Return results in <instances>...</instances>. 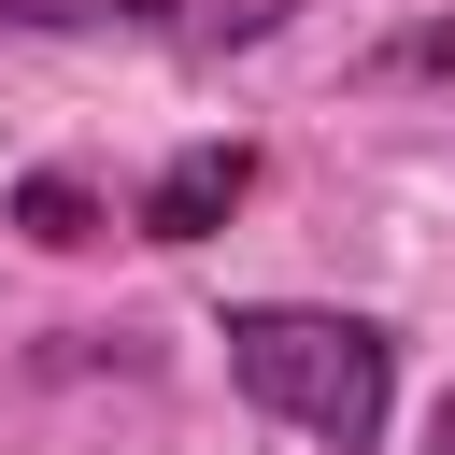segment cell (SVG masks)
<instances>
[{
  "label": "cell",
  "instance_id": "1",
  "mask_svg": "<svg viewBox=\"0 0 455 455\" xmlns=\"http://www.w3.org/2000/svg\"><path fill=\"white\" fill-rule=\"evenodd\" d=\"M228 370H242L256 412L313 427L327 455H370V441H384V398H398V341H384L370 313H313V299L228 313Z\"/></svg>",
  "mask_w": 455,
  "mask_h": 455
},
{
  "label": "cell",
  "instance_id": "2",
  "mask_svg": "<svg viewBox=\"0 0 455 455\" xmlns=\"http://www.w3.org/2000/svg\"><path fill=\"white\" fill-rule=\"evenodd\" d=\"M299 0H0V28H142L171 57H228V43H270Z\"/></svg>",
  "mask_w": 455,
  "mask_h": 455
},
{
  "label": "cell",
  "instance_id": "3",
  "mask_svg": "<svg viewBox=\"0 0 455 455\" xmlns=\"http://www.w3.org/2000/svg\"><path fill=\"white\" fill-rule=\"evenodd\" d=\"M242 199H256V156H242V142H185V156L156 171L142 228H156V242H213V228H228Z\"/></svg>",
  "mask_w": 455,
  "mask_h": 455
},
{
  "label": "cell",
  "instance_id": "4",
  "mask_svg": "<svg viewBox=\"0 0 455 455\" xmlns=\"http://www.w3.org/2000/svg\"><path fill=\"white\" fill-rule=\"evenodd\" d=\"M14 228H28V242H100V199H85L71 171H28V185H14Z\"/></svg>",
  "mask_w": 455,
  "mask_h": 455
},
{
  "label": "cell",
  "instance_id": "5",
  "mask_svg": "<svg viewBox=\"0 0 455 455\" xmlns=\"http://www.w3.org/2000/svg\"><path fill=\"white\" fill-rule=\"evenodd\" d=\"M384 71H398V85H427V71H455V14H427V28H398V43H384Z\"/></svg>",
  "mask_w": 455,
  "mask_h": 455
},
{
  "label": "cell",
  "instance_id": "6",
  "mask_svg": "<svg viewBox=\"0 0 455 455\" xmlns=\"http://www.w3.org/2000/svg\"><path fill=\"white\" fill-rule=\"evenodd\" d=\"M427 455H455V398H441V427H427Z\"/></svg>",
  "mask_w": 455,
  "mask_h": 455
}]
</instances>
